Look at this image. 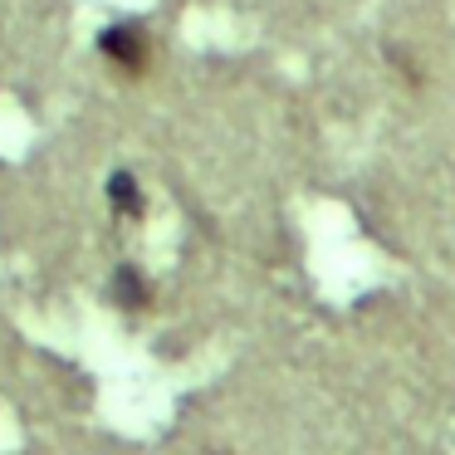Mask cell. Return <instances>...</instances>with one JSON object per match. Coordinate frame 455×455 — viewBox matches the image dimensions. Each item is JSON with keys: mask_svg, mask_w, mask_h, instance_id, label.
Instances as JSON below:
<instances>
[{"mask_svg": "<svg viewBox=\"0 0 455 455\" xmlns=\"http://www.w3.org/2000/svg\"><path fill=\"white\" fill-rule=\"evenodd\" d=\"M103 54H108L118 69L142 74L148 69V30H142V25H118V30L103 35Z\"/></svg>", "mask_w": 455, "mask_h": 455, "instance_id": "6da1fadb", "label": "cell"}, {"mask_svg": "<svg viewBox=\"0 0 455 455\" xmlns=\"http://www.w3.org/2000/svg\"><path fill=\"white\" fill-rule=\"evenodd\" d=\"M108 196H113V206H118V211H128V216H142V191H138V181H132V172H113Z\"/></svg>", "mask_w": 455, "mask_h": 455, "instance_id": "3957f363", "label": "cell"}, {"mask_svg": "<svg viewBox=\"0 0 455 455\" xmlns=\"http://www.w3.org/2000/svg\"><path fill=\"white\" fill-rule=\"evenodd\" d=\"M113 299H118L123 308H148L152 304V284L128 265V269H118V275H113Z\"/></svg>", "mask_w": 455, "mask_h": 455, "instance_id": "7a4b0ae2", "label": "cell"}]
</instances>
